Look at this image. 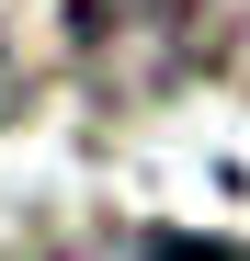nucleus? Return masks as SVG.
Segmentation results:
<instances>
[{
    "instance_id": "1",
    "label": "nucleus",
    "mask_w": 250,
    "mask_h": 261,
    "mask_svg": "<svg viewBox=\"0 0 250 261\" xmlns=\"http://www.w3.org/2000/svg\"><path fill=\"white\" fill-rule=\"evenodd\" d=\"M228 0H68V46L114 102H159L216 57Z\"/></svg>"
},
{
    "instance_id": "2",
    "label": "nucleus",
    "mask_w": 250,
    "mask_h": 261,
    "mask_svg": "<svg viewBox=\"0 0 250 261\" xmlns=\"http://www.w3.org/2000/svg\"><path fill=\"white\" fill-rule=\"evenodd\" d=\"M80 261H239V239H182V227H114Z\"/></svg>"
}]
</instances>
